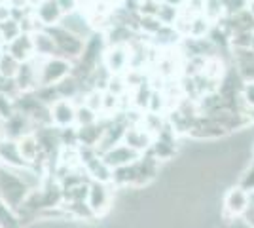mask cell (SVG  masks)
<instances>
[{
    "mask_svg": "<svg viewBox=\"0 0 254 228\" xmlns=\"http://www.w3.org/2000/svg\"><path fill=\"white\" fill-rule=\"evenodd\" d=\"M241 99L247 110H254V80H245L241 86Z\"/></svg>",
    "mask_w": 254,
    "mask_h": 228,
    "instance_id": "cell-3",
    "label": "cell"
},
{
    "mask_svg": "<svg viewBox=\"0 0 254 228\" xmlns=\"http://www.w3.org/2000/svg\"><path fill=\"white\" fill-rule=\"evenodd\" d=\"M249 190L241 185H232L228 188V192L224 194L222 209H220V219L226 221L228 225H232L235 219L243 217L249 211Z\"/></svg>",
    "mask_w": 254,
    "mask_h": 228,
    "instance_id": "cell-1",
    "label": "cell"
},
{
    "mask_svg": "<svg viewBox=\"0 0 254 228\" xmlns=\"http://www.w3.org/2000/svg\"><path fill=\"white\" fill-rule=\"evenodd\" d=\"M249 11L253 13V17H254V0H251V4H249Z\"/></svg>",
    "mask_w": 254,
    "mask_h": 228,
    "instance_id": "cell-4",
    "label": "cell"
},
{
    "mask_svg": "<svg viewBox=\"0 0 254 228\" xmlns=\"http://www.w3.org/2000/svg\"><path fill=\"white\" fill-rule=\"evenodd\" d=\"M61 13V6H59V0H44L42 8L38 10V15L44 23H52L59 17Z\"/></svg>",
    "mask_w": 254,
    "mask_h": 228,
    "instance_id": "cell-2",
    "label": "cell"
}]
</instances>
